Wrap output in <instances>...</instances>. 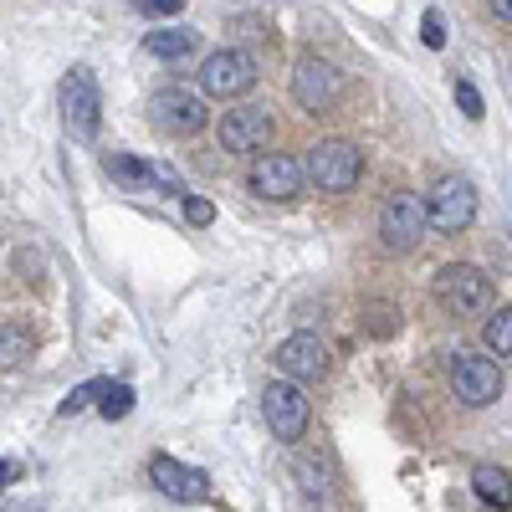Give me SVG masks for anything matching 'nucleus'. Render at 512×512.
<instances>
[{
  "instance_id": "f257e3e1",
  "label": "nucleus",
  "mask_w": 512,
  "mask_h": 512,
  "mask_svg": "<svg viewBox=\"0 0 512 512\" xmlns=\"http://www.w3.org/2000/svg\"><path fill=\"white\" fill-rule=\"evenodd\" d=\"M436 297H441V308L451 318L472 323V318H487V308H492V282L472 262H451V267L436 272Z\"/></svg>"
},
{
  "instance_id": "f03ea898",
  "label": "nucleus",
  "mask_w": 512,
  "mask_h": 512,
  "mask_svg": "<svg viewBox=\"0 0 512 512\" xmlns=\"http://www.w3.org/2000/svg\"><path fill=\"white\" fill-rule=\"evenodd\" d=\"M359 175H364V154H359V144H349V139H328V144L308 149V180H313L323 195H344V190H354Z\"/></svg>"
},
{
  "instance_id": "7ed1b4c3",
  "label": "nucleus",
  "mask_w": 512,
  "mask_h": 512,
  "mask_svg": "<svg viewBox=\"0 0 512 512\" xmlns=\"http://www.w3.org/2000/svg\"><path fill=\"white\" fill-rule=\"evenodd\" d=\"M425 231H431V216H425V200L410 195V190H395L384 195L379 205V241L390 251H415L425 241Z\"/></svg>"
},
{
  "instance_id": "20e7f679",
  "label": "nucleus",
  "mask_w": 512,
  "mask_h": 512,
  "mask_svg": "<svg viewBox=\"0 0 512 512\" xmlns=\"http://www.w3.org/2000/svg\"><path fill=\"white\" fill-rule=\"evenodd\" d=\"M262 415H267V431L277 441H303L308 436V420H313V405L303 395V384L282 374L277 384H267V390H262Z\"/></svg>"
},
{
  "instance_id": "39448f33",
  "label": "nucleus",
  "mask_w": 512,
  "mask_h": 512,
  "mask_svg": "<svg viewBox=\"0 0 512 512\" xmlns=\"http://www.w3.org/2000/svg\"><path fill=\"white\" fill-rule=\"evenodd\" d=\"M425 216H431V226L441 236L466 231L477 221V190H472V180H466V175H441L431 200H425Z\"/></svg>"
},
{
  "instance_id": "423d86ee",
  "label": "nucleus",
  "mask_w": 512,
  "mask_h": 512,
  "mask_svg": "<svg viewBox=\"0 0 512 512\" xmlns=\"http://www.w3.org/2000/svg\"><path fill=\"white\" fill-rule=\"evenodd\" d=\"M256 88V62L241 47H221L200 62V93L205 98H241Z\"/></svg>"
},
{
  "instance_id": "0eeeda50",
  "label": "nucleus",
  "mask_w": 512,
  "mask_h": 512,
  "mask_svg": "<svg viewBox=\"0 0 512 512\" xmlns=\"http://www.w3.org/2000/svg\"><path fill=\"white\" fill-rule=\"evenodd\" d=\"M149 123L159 128V134L190 139V134H200V128L210 123V108H205V98H195L190 88H159V93L149 98Z\"/></svg>"
},
{
  "instance_id": "6e6552de",
  "label": "nucleus",
  "mask_w": 512,
  "mask_h": 512,
  "mask_svg": "<svg viewBox=\"0 0 512 512\" xmlns=\"http://www.w3.org/2000/svg\"><path fill=\"white\" fill-rule=\"evenodd\" d=\"M303 180H308V164L297 159V154H256L251 159V195H262V200H297L303 195Z\"/></svg>"
},
{
  "instance_id": "1a4fd4ad",
  "label": "nucleus",
  "mask_w": 512,
  "mask_h": 512,
  "mask_svg": "<svg viewBox=\"0 0 512 512\" xmlns=\"http://www.w3.org/2000/svg\"><path fill=\"white\" fill-rule=\"evenodd\" d=\"M62 118L77 139H93L98 134V118H103V98H98V77L88 67H72L62 77Z\"/></svg>"
},
{
  "instance_id": "9d476101",
  "label": "nucleus",
  "mask_w": 512,
  "mask_h": 512,
  "mask_svg": "<svg viewBox=\"0 0 512 512\" xmlns=\"http://www.w3.org/2000/svg\"><path fill=\"white\" fill-rule=\"evenodd\" d=\"M292 98L308 113H328L338 98H344V72H338L333 62H323V57H303L297 72H292Z\"/></svg>"
},
{
  "instance_id": "9b49d317",
  "label": "nucleus",
  "mask_w": 512,
  "mask_h": 512,
  "mask_svg": "<svg viewBox=\"0 0 512 512\" xmlns=\"http://www.w3.org/2000/svg\"><path fill=\"white\" fill-rule=\"evenodd\" d=\"M221 149L226 154H262L272 144V113L256 108V103H241L231 113H221Z\"/></svg>"
},
{
  "instance_id": "f8f14e48",
  "label": "nucleus",
  "mask_w": 512,
  "mask_h": 512,
  "mask_svg": "<svg viewBox=\"0 0 512 512\" xmlns=\"http://www.w3.org/2000/svg\"><path fill=\"white\" fill-rule=\"evenodd\" d=\"M451 390H456V400L461 405H492L497 395H502V369H497V359H482V354H461L456 359V369H451Z\"/></svg>"
},
{
  "instance_id": "ddd939ff",
  "label": "nucleus",
  "mask_w": 512,
  "mask_h": 512,
  "mask_svg": "<svg viewBox=\"0 0 512 512\" xmlns=\"http://www.w3.org/2000/svg\"><path fill=\"white\" fill-rule=\"evenodd\" d=\"M272 364H277V374L308 384V379H318L328 369V349L318 344V333H292V338H282V344H277Z\"/></svg>"
},
{
  "instance_id": "4468645a",
  "label": "nucleus",
  "mask_w": 512,
  "mask_h": 512,
  "mask_svg": "<svg viewBox=\"0 0 512 512\" xmlns=\"http://www.w3.org/2000/svg\"><path fill=\"white\" fill-rule=\"evenodd\" d=\"M149 482L154 492H164L169 502H200L205 497V472L180 466L175 456H149Z\"/></svg>"
},
{
  "instance_id": "2eb2a0df",
  "label": "nucleus",
  "mask_w": 512,
  "mask_h": 512,
  "mask_svg": "<svg viewBox=\"0 0 512 512\" xmlns=\"http://www.w3.org/2000/svg\"><path fill=\"white\" fill-rule=\"evenodd\" d=\"M144 47H149L154 57H164V62H180V57L195 52V31H185V26H164V31H149V36H144Z\"/></svg>"
},
{
  "instance_id": "dca6fc26",
  "label": "nucleus",
  "mask_w": 512,
  "mask_h": 512,
  "mask_svg": "<svg viewBox=\"0 0 512 512\" xmlns=\"http://www.w3.org/2000/svg\"><path fill=\"white\" fill-rule=\"evenodd\" d=\"M472 492L487 507H512V477L502 472V466H477V472H472Z\"/></svg>"
},
{
  "instance_id": "f3484780",
  "label": "nucleus",
  "mask_w": 512,
  "mask_h": 512,
  "mask_svg": "<svg viewBox=\"0 0 512 512\" xmlns=\"http://www.w3.org/2000/svg\"><path fill=\"white\" fill-rule=\"evenodd\" d=\"M103 169L118 180V185H128V190H144V185H154V164H144V159H134V154H108L103 159Z\"/></svg>"
},
{
  "instance_id": "a211bd4d",
  "label": "nucleus",
  "mask_w": 512,
  "mask_h": 512,
  "mask_svg": "<svg viewBox=\"0 0 512 512\" xmlns=\"http://www.w3.org/2000/svg\"><path fill=\"white\" fill-rule=\"evenodd\" d=\"M31 349H36V338H31V328H26V323H6V328H0V369L26 364V359H31Z\"/></svg>"
},
{
  "instance_id": "6ab92c4d",
  "label": "nucleus",
  "mask_w": 512,
  "mask_h": 512,
  "mask_svg": "<svg viewBox=\"0 0 512 512\" xmlns=\"http://www.w3.org/2000/svg\"><path fill=\"white\" fill-rule=\"evenodd\" d=\"M108 384H113V379H88V384H77V390L62 400V415H77V410H88L93 400H103V395H108Z\"/></svg>"
},
{
  "instance_id": "aec40b11",
  "label": "nucleus",
  "mask_w": 512,
  "mask_h": 512,
  "mask_svg": "<svg viewBox=\"0 0 512 512\" xmlns=\"http://www.w3.org/2000/svg\"><path fill=\"white\" fill-rule=\"evenodd\" d=\"M487 349L492 354H512V308L487 318Z\"/></svg>"
},
{
  "instance_id": "412c9836",
  "label": "nucleus",
  "mask_w": 512,
  "mask_h": 512,
  "mask_svg": "<svg viewBox=\"0 0 512 512\" xmlns=\"http://www.w3.org/2000/svg\"><path fill=\"white\" fill-rule=\"evenodd\" d=\"M98 410H103V420H123L128 410H134V390H128V384H108V395L98 400Z\"/></svg>"
},
{
  "instance_id": "4be33fe9",
  "label": "nucleus",
  "mask_w": 512,
  "mask_h": 512,
  "mask_svg": "<svg viewBox=\"0 0 512 512\" xmlns=\"http://www.w3.org/2000/svg\"><path fill=\"white\" fill-rule=\"evenodd\" d=\"M420 41H425V47H446V21H441V11H425V16H420Z\"/></svg>"
},
{
  "instance_id": "5701e85b",
  "label": "nucleus",
  "mask_w": 512,
  "mask_h": 512,
  "mask_svg": "<svg viewBox=\"0 0 512 512\" xmlns=\"http://www.w3.org/2000/svg\"><path fill=\"white\" fill-rule=\"evenodd\" d=\"M456 108L466 113V118H482L487 108H482V93L472 88V82H456Z\"/></svg>"
},
{
  "instance_id": "b1692460",
  "label": "nucleus",
  "mask_w": 512,
  "mask_h": 512,
  "mask_svg": "<svg viewBox=\"0 0 512 512\" xmlns=\"http://www.w3.org/2000/svg\"><path fill=\"white\" fill-rule=\"evenodd\" d=\"M185 221L190 226H210V221H216V205L200 200V195H185Z\"/></svg>"
},
{
  "instance_id": "393cba45",
  "label": "nucleus",
  "mask_w": 512,
  "mask_h": 512,
  "mask_svg": "<svg viewBox=\"0 0 512 512\" xmlns=\"http://www.w3.org/2000/svg\"><path fill=\"white\" fill-rule=\"evenodd\" d=\"M297 477H303V492H308V497H323V502H328V482L318 477L313 461H297Z\"/></svg>"
},
{
  "instance_id": "a878e982",
  "label": "nucleus",
  "mask_w": 512,
  "mask_h": 512,
  "mask_svg": "<svg viewBox=\"0 0 512 512\" xmlns=\"http://www.w3.org/2000/svg\"><path fill=\"white\" fill-rule=\"evenodd\" d=\"M139 11L144 16H175V11H185V0H139Z\"/></svg>"
},
{
  "instance_id": "bb28decb",
  "label": "nucleus",
  "mask_w": 512,
  "mask_h": 512,
  "mask_svg": "<svg viewBox=\"0 0 512 512\" xmlns=\"http://www.w3.org/2000/svg\"><path fill=\"white\" fill-rule=\"evenodd\" d=\"M487 6H492V11L502 16V21H512V0H487Z\"/></svg>"
},
{
  "instance_id": "cd10ccee",
  "label": "nucleus",
  "mask_w": 512,
  "mask_h": 512,
  "mask_svg": "<svg viewBox=\"0 0 512 512\" xmlns=\"http://www.w3.org/2000/svg\"><path fill=\"white\" fill-rule=\"evenodd\" d=\"M11 477H16V466H11V461H0V487H6Z\"/></svg>"
}]
</instances>
